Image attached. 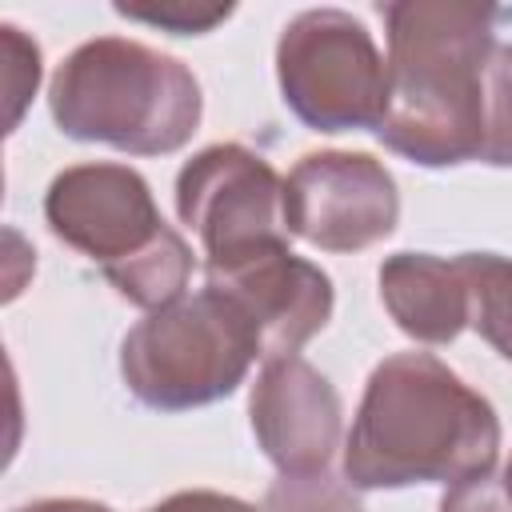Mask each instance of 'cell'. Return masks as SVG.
I'll use <instances>...</instances> for the list:
<instances>
[{
  "mask_svg": "<svg viewBox=\"0 0 512 512\" xmlns=\"http://www.w3.org/2000/svg\"><path fill=\"white\" fill-rule=\"evenodd\" d=\"M388 36V96L376 140L420 164L512 168V44L496 4L392 0L380 4Z\"/></svg>",
  "mask_w": 512,
  "mask_h": 512,
  "instance_id": "1",
  "label": "cell"
},
{
  "mask_svg": "<svg viewBox=\"0 0 512 512\" xmlns=\"http://www.w3.org/2000/svg\"><path fill=\"white\" fill-rule=\"evenodd\" d=\"M496 456V408L432 352H392L364 384L344 440V480L356 492L456 484L492 472Z\"/></svg>",
  "mask_w": 512,
  "mask_h": 512,
  "instance_id": "2",
  "label": "cell"
},
{
  "mask_svg": "<svg viewBox=\"0 0 512 512\" xmlns=\"http://www.w3.org/2000/svg\"><path fill=\"white\" fill-rule=\"evenodd\" d=\"M48 112L72 140L168 156L192 140L204 96L184 60L128 36H96L52 72Z\"/></svg>",
  "mask_w": 512,
  "mask_h": 512,
  "instance_id": "3",
  "label": "cell"
},
{
  "mask_svg": "<svg viewBox=\"0 0 512 512\" xmlns=\"http://www.w3.org/2000/svg\"><path fill=\"white\" fill-rule=\"evenodd\" d=\"M56 240L100 264L104 280L136 308L156 312L188 292L192 248L164 224L148 180L128 164H72L44 192Z\"/></svg>",
  "mask_w": 512,
  "mask_h": 512,
  "instance_id": "4",
  "label": "cell"
},
{
  "mask_svg": "<svg viewBox=\"0 0 512 512\" xmlns=\"http://www.w3.org/2000/svg\"><path fill=\"white\" fill-rule=\"evenodd\" d=\"M256 360H264L256 324L208 284L136 320L120 344L124 388L160 412H188L232 396Z\"/></svg>",
  "mask_w": 512,
  "mask_h": 512,
  "instance_id": "5",
  "label": "cell"
},
{
  "mask_svg": "<svg viewBox=\"0 0 512 512\" xmlns=\"http://www.w3.org/2000/svg\"><path fill=\"white\" fill-rule=\"evenodd\" d=\"M280 96L312 132H360L380 124L388 64L372 32L344 8H308L276 40Z\"/></svg>",
  "mask_w": 512,
  "mask_h": 512,
  "instance_id": "6",
  "label": "cell"
},
{
  "mask_svg": "<svg viewBox=\"0 0 512 512\" xmlns=\"http://www.w3.org/2000/svg\"><path fill=\"white\" fill-rule=\"evenodd\" d=\"M176 212L204 248V268L288 244L284 180L244 144H212L176 176Z\"/></svg>",
  "mask_w": 512,
  "mask_h": 512,
  "instance_id": "7",
  "label": "cell"
},
{
  "mask_svg": "<svg viewBox=\"0 0 512 512\" xmlns=\"http://www.w3.org/2000/svg\"><path fill=\"white\" fill-rule=\"evenodd\" d=\"M400 192L368 152H308L284 176L288 236L324 252H360L396 232Z\"/></svg>",
  "mask_w": 512,
  "mask_h": 512,
  "instance_id": "8",
  "label": "cell"
},
{
  "mask_svg": "<svg viewBox=\"0 0 512 512\" xmlns=\"http://www.w3.org/2000/svg\"><path fill=\"white\" fill-rule=\"evenodd\" d=\"M204 284L236 300L260 332L264 360L296 356L332 320V280L320 264L296 256L288 244H268L232 264L204 268Z\"/></svg>",
  "mask_w": 512,
  "mask_h": 512,
  "instance_id": "9",
  "label": "cell"
},
{
  "mask_svg": "<svg viewBox=\"0 0 512 512\" xmlns=\"http://www.w3.org/2000/svg\"><path fill=\"white\" fill-rule=\"evenodd\" d=\"M248 420L260 452L280 476H308L328 472L344 432V404L320 368L304 356H284L260 368L248 396Z\"/></svg>",
  "mask_w": 512,
  "mask_h": 512,
  "instance_id": "10",
  "label": "cell"
},
{
  "mask_svg": "<svg viewBox=\"0 0 512 512\" xmlns=\"http://www.w3.org/2000/svg\"><path fill=\"white\" fill-rule=\"evenodd\" d=\"M380 300L396 328L420 344H448L468 328V284L460 260L396 252L380 264Z\"/></svg>",
  "mask_w": 512,
  "mask_h": 512,
  "instance_id": "11",
  "label": "cell"
},
{
  "mask_svg": "<svg viewBox=\"0 0 512 512\" xmlns=\"http://www.w3.org/2000/svg\"><path fill=\"white\" fill-rule=\"evenodd\" d=\"M468 284V328H476L512 364V256L460 252Z\"/></svg>",
  "mask_w": 512,
  "mask_h": 512,
  "instance_id": "12",
  "label": "cell"
},
{
  "mask_svg": "<svg viewBox=\"0 0 512 512\" xmlns=\"http://www.w3.org/2000/svg\"><path fill=\"white\" fill-rule=\"evenodd\" d=\"M260 512H364L356 488L328 472L308 476H280L268 492Z\"/></svg>",
  "mask_w": 512,
  "mask_h": 512,
  "instance_id": "13",
  "label": "cell"
},
{
  "mask_svg": "<svg viewBox=\"0 0 512 512\" xmlns=\"http://www.w3.org/2000/svg\"><path fill=\"white\" fill-rule=\"evenodd\" d=\"M116 16L164 28L172 36H204L216 24L232 16V4H188V0H168V4H112Z\"/></svg>",
  "mask_w": 512,
  "mask_h": 512,
  "instance_id": "14",
  "label": "cell"
},
{
  "mask_svg": "<svg viewBox=\"0 0 512 512\" xmlns=\"http://www.w3.org/2000/svg\"><path fill=\"white\" fill-rule=\"evenodd\" d=\"M0 32H4V52H8V76H4L8 80V104H12L8 128H16L24 100L36 92V80H40V48L16 24H4Z\"/></svg>",
  "mask_w": 512,
  "mask_h": 512,
  "instance_id": "15",
  "label": "cell"
},
{
  "mask_svg": "<svg viewBox=\"0 0 512 512\" xmlns=\"http://www.w3.org/2000/svg\"><path fill=\"white\" fill-rule=\"evenodd\" d=\"M440 512H512V488L504 472H480L448 484L440 496Z\"/></svg>",
  "mask_w": 512,
  "mask_h": 512,
  "instance_id": "16",
  "label": "cell"
},
{
  "mask_svg": "<svg viewBox=\"0 0 512 512\" xmlns=\"http://www.w3.org/2000/svg\"><path fill=\"white\" fill-rule=\"evenodd\" d=\"M148 512H260L236 496H224V492H212V488H188V492H172L168 500L152 504Z\"/></svg>",
  "mask_w": 512,
  "mask_h": 512,
  "instance_id": "17",
  "label": "cell"
},
{
  "mask_svg": "<svg viewBox=\"0 0 512 512\" xmlns=\"http://www.w3.org/2000/svg\"><path fill=\"white\" fill-rule=\"evenodd\" d=\"M16 512H116V508L96 504V500H80V496H56V500H32Z\"/></svg>",
  "mask_w": 512,
  "mask_h": 512,
  "instance_id": "18",
  "label": "cell"
},
{
  "mask_svg": "<svg viewBox=\"0 0 512 512\" xmlns=\"http://www.w3.org/2000/svg\"><path fill=\"white\" fill-rule=\"evenodd\" d=\"M504 480H508V488H512V460H508V468H504Z\"/></svg>",
  "mask_w": 512,
  "mask_h": 512,
  "instance_id": "19",
  "label": "cell"
}]
</instances>
